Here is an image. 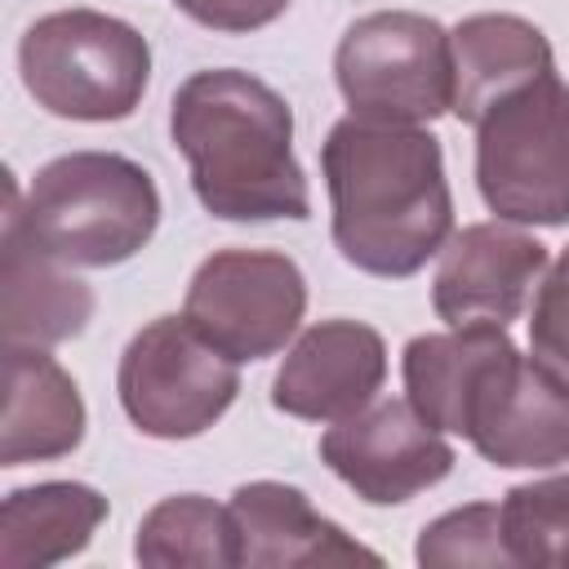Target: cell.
I'll return each instance as SVG.
<instances>
[{
    "label": "cell",
    "instance_id": "cell-1",
    "mask_svg": "<svg viewBox=\"0 0 569 569\" xmlns=\"http://www.w3.org/2000/svg\"><path fill=\"white\" fill-rule=\"evenodd\" d=\"M338 253L369 276H413L449 244L453 196L440 138L422 124L347 116L320 147Z\"/></svg>",
    "mask_w": 569,
    "mask_h": 569
},
{
    "label": "cell",
    "instance_id": "cell-2",
    "mask_svg": "<svg viewBox=\"0 0 569 569\" xmlns=\"http://www.w3.org/2000/svg\"><path fill=\"white\" fill-rule=\"evenodd\" d=\"M169 133L213 218H311V187L293 156V111L267 80L236 67L187 76L169 107Z\"/></svg>",
    "mask_w": 569,
    "mask_h": 569
},
{
    "label": "cell",
    "instance_id": "cell-3",
    "mask_svg": "<svg viewBox=\"0 0 569 569\" xmlns=\"http://www.w3.org/2000/svg\"><path fill=\"white\" fill-rule=\"evenodd\" d=\"M22 231L67 267H116L147 249L160 222V191L151 173L116 151H71L49 160L27 200L9 178Z\"/></svg>",
    "mask_w": 569,
    "mask_h": 569
},
{
    "label": "cell",
    "instance_id": "cell-4",
    "mask_svg": "<svg viewBox=\"0 0 569 569\" xmlns=\"http://www.w3.org/2000/svg\"><path fill=\"white\" fill-rule=\"evenodd\" d=\"M18 71L36 107L62 120H124L147 93L151 44L124 18L58 9L36 18L18 44Z\"/></svg>",
    "mask_w": 569,
    "mask_h": 569
},
{
    "label": "cell",
    "instance_id": "cell-5",
    "mask_svg": "<svg viewBox=\"0 0 569 569\" xmlns=\"http://www.w3.org/2000/svg\"><path fill=\"white\" fill-rule=\"evenodd\" d=\"M476 187L502 222H569V84L556 67L480 116Z\"/></svg>",
    "mask_w": 569,
    "mask_h": 569
},
{
    "label": "cell",
    "instance_id": "cell-6",
    "mask_svg": "<svg viewBox=\"0 0 569 569\" xmlns=\"http://www.w3.org/2000/svg\"><path fill=\"white\" fill-rule=\"evenodd\" d=\"M338 89L351 116L422 124L453 107L449 31L409 9H378L356 18L333 53Z\"/></svg>",
    "mask_w": 569,
    "mask_h": 569
},
{
    "label": "cell",
    "instance_id": "cell-7",
    "mask_svg": "<svg viewBox=\"0 0 569 569\" xmlns=\"http://www.w3.org/2000/svg\"><path fill=\"white\" fill-rule=\"evenodd\" d=\"M116 391L142 436L191 440L231 409L240 369L187 316H160L129 338Z\"/></svg>",
    "mask_w": 569,
    "mask_h": 569
},
{
    "label": "cell",
    "instance_id": "cell-8",
    "mask_svg": "<svg viewBox=\"0 0 569 569\" xmlns=\"http://www.w3.org/2000/svg\"><path fill=\"white\" fill-rule=\"evenodd\" d=\"M307 311V280L289 253L276 249H218L191 284L182 316L236 365L276 356Z\"/></svg>",
    "mask_w": 569,
    "mask_h": 569
},
{
    "label": "cell",
    "instance_id": "cell-9",
    "mask_svg": "<svg viewBox=\"0 0 569 569\" xmlns=\"http://www.w3.org/2000/svg\"><path fill=\"white\" fill-rule=\"evenodd\" d=\"M325 467L373 507L409 502L453 471V445L409 405L373 400L320 436Z\"/></svg>",
    "mask_w": 569,
    "mask_h": 569
},
{
    "label": "cell",
    "instance_id": "cell-10",
    "mask_svg": "<svg viewBox=\"0 0 569 569\" xmlns=\"http://www.w3.org/2000/svg\"><path fill=\"white\" fill-rule=\"evenodd\" d=\"M458 436L493 467L569 462V387L511 342L471 391Z\"/></svg>",
    "mask_w": 569,
    "mask_h": 569
},
{
    "label": "cell",
    "instance_id": "cell-11",
    "mask_svg": "<svg viewBox=\"0 0 569 569\" xmlns=\"http://www.w3.org/2000/svg\"><path fill=\"white\" fill-rule=\"evenodd\" d=\"M547 271V244L507 227L471 222L445 249L431 280V307L445 325H511Z\"/></svg>",
    "mask_w": 569,
    "mask_h": 569
},
{
    "label": "cell",
    "instance_id": "cell-12",
    "mask_svg": "<svg viewBox=\"0 0 569 569\" xmlns=\"http://www.w3.org/2000/svg\"><path fill=\"white\" fill-rule=\"evenodd\" d=\"M387 378V347L360 320H320L302 329L271 382V405L307 422H342L373 405Z\"/></svg>",
    "mask_w": 569,
    "mask_h": 569
},
{
    "label": "cell",
    "instance_id": "cell-13",
    "mask_svg": "<svg viewBox=\"0 0 569 569\" xmlns=\"http://www.w3.org/2000/svg\"><path fill=\"white\" fill-rule=\"evenodd\" d=\"M231 520H236V547L240 565L267 569V565H382L378 551L347 538L329 516L311 507V498L280 480H253L231 493Z\"/></svg>",
    "mask_w": 569,
    "mask_h": 569
},
{
    "label": "cell",
    "instance_id": "cell-14",
    "mask_svg": "<svg viewBox=\"0 0 569 569\" xmlns=\"http://www.w3.org/2000/svg\"><path fill=\"white\" fill-rule=\"evenodd\" d=\"M0 320L4 342L53 347L76 338L93 316V289L44 253L18 218L13 196H4V236H0Z\"/></svg>",
    "mask_w": 569,
    "mask_h": 569
},
{
    "label": "cell",
    "instance_id": "cell-15",
    "mask_svg": "<svg viewBox=\"0 0 569 569\" xmlns=\"http://www.w3.org/2000/svg\"><path fill=\"white\" fill-rule=\"evenodd\" d=\"M84 440V400L71 373L44 351L4 342V422L0 467L49 462Z\"/></svg>",
    "mask_w": 569,
    "mask_h": 569
},
{
    "label": "cell",
    "instance_id": "cell-16",
    "mask_svg": "<svg viewBox=\"0 0 569 569\" xmlns=\"http://www.w3.org/2000/svg\"><path fill=\"white\" fill-rule=\"evenodd\" d=\"M453 49V116L480 124V116L520 84L551 71L547 36L516 13H471L449 31Z\"/></svg>",
    "mask_w": 569,
    "mask_h": 569
},
{
    "label": "cell",
    "instance_id": "cell-17",
    "mask_svg": "<svg viewBox=\"0 0 569 569\" xmlns=\"http://www.w3.org/2000/svg\"><path fill=\"white\" fill-rule=\"evenodd\" d=\"M511 347L502 325H449V333H418L405 347V400L436 427L462 431V413L489 365Z\"/></svg>",
    "mask_w": 569,
    "mask_h": 569
},
{
    "label": "cell",
    "instance_id": "cell-18",
    "mask_svg": "<svg viewBox=\"0 0 569 569\" xmlns=\"http://www.w3.org/2000/svg\"><path fill=\"white\" fill-rule=\"evenodd\" d=\"M107 520V498L80 480H44L13 489L0 507V565L40 569L89 547Z\"/></svg>",
    "mask_w": 569,
    "mask_h": 569
},
{
    "label": "cell",
    "instance_id": "cell-19",
    "mask_svg": "<svg viewBox=\"0 0 569 569\" xmlns=\"http://www.w3.org/2000/svg\"><path fill=\"white\" fill-rule=\"evenodd\" d=\"M133 556L151 569H227L240 565L231 507H218L204 493H178L156 502L133 538Z\"/></svg>",
    "mask_w": 569,
    "mask_h": 569
},
{
    "label": "cell",
    "instance_id": "cell-20",
    "mask_svg": "<svg viewBox=\"0 0 569 569\" xmlns=\"http://www.w3.org/2000/svg\"><path fill=\"white\" fill-rule=\"evenodd\" d=\"M502 533L516 565L569 569V471L516 485L502 498Z\"/></svg>",
    "mask_w": 569,
    "mask_h": 569
},
{
    "label": "cell",
    "instance_id": "cell-21",
    "mask_svg": "<svg viewBox=\"0 0 569 569\" xmlns=\"http://www.w3.org/2000/svg\"><path fill=\"white\" fill-rule=\"evenodd\" d=\"M418 565L431 569H453V565H516L507 551V533H502V507L493 502H471L458 511H445L440 520H431L418 538Z\"/></svg>",
    "mask_w": 569,
    "mask_h": 569
},
{
    "label": "cell",
    "instance_id": "cell-22",
    "mask_svg": "<svg viewBox=\"0 0 569 569\" xmlns=\"http://www.w3.org/2000/svg\"><path fill=\"white\" fill-rule=\"evenodd\" d=\"M529 351L551 378L569 387V244L556 267L538 280L529 311Z\"/></svg>",
    "mask_w": 569,
    "mask_h": 569
},
{
    "label": "cell",
    "instance_id": "cell-23",
    "mask_svg": "<svg viewBox=\"0 0 569 569\" xmlns=\"http://www.w3.org/2000/svg\"><path fill=\"white\" fill-rule=\"evenodd\" d=\"M173 9H182L191 22L209 27V31H258L267 22H276L289 0H173Z\"/></svg>",
    "mask_w": 569,
    "mask_h": 569
}]
</instances>
